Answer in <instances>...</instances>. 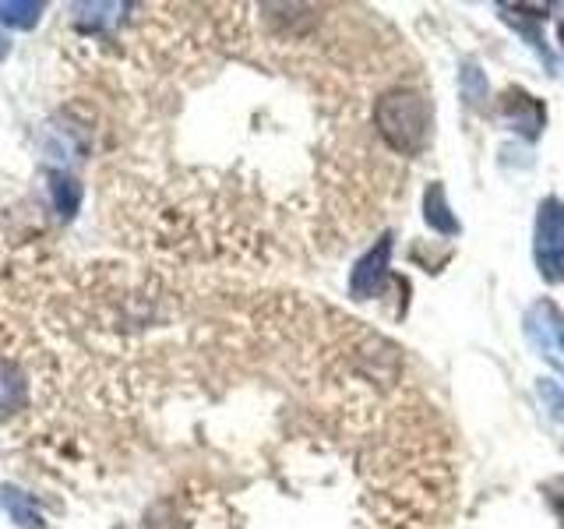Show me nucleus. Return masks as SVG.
<instances>
[{"label":"nucleus","instance_id":"8","mask_svg":"<svg viewBox=\"0 0 564 529\" xmlns=\"http://www.w3.org/2000/svg\"><path fill=\"white\" fill-rule=\"evenodd\" d=\"M427 223L434 226V229H441V234H455V219L448 216V208H445V194H441V187L434 184L431 191H427Z\"/></svg>","mask_w":564,"mask_h":529},{"label":"nucleus","instance_id":"6","mask_svg":"<svg viewBox=\"0 0 564 529\" xmlns=\"http://www.w3.org/2000/svg\"><path fill=\"white\" fill-rule=\"evenodd\" d=\"M50 198H53V208H57L64 219H70L78 212V205H82V184L75 181V176H67V173H53Z\"/></svg>","mask_w":564,"mask_h":529},{"label":"nucleus","instance_id":"4","mask_svg":"<svg viewBox=\"0 0 564 529\" xmlns=\"http://www.w3.org/2000/svg\"><path fill=\"white\" fill-rule=\"evenodd\" d=\"M29 406V378L14 360L0 357V417H11Z\"/></svg>","mask_w":564,"mask_h":529},{"label":"nucleus","instance_id":"11","mask_svg":"<svg viewBox=\"0 0 564 529\" xmlns=\"http://www.w3.org/2000/svg\"><path fill=\"white\" fill-rule=\"evenodd\" d=\"M546 501H551V508L561 516L564 522V481H554V484H546Z\"/></svg>","mask_w":564,"mask_h":529},{"label":"nucleus","instance_id":"13","mask_svg":"<svg viewBox=\"0 0 564 529\" xmlns=\"http://www.w3.org/2000/svg\"><path fill=\"white\" fill-rule=\"evenodd\" d=\"M561 43H564V22H561Z\"/></svg>","mask_w":564,"mask_h":529},{"label":"nucleus","instance_id":"1","mask_svg":"<svg viewBox=\"0 0 564 529\" xmlns=\"http://www.w3.org/2000/svg\"><path fill=\"white\" fill-rule=\"evenodd\" d=\"M536 264L546 282L564 279V205L546 198L536 216Z\"/></svg>","mask_w":564,"mask_h":529},{"label":"nucleus","instance_id":"7","mask_svg":"<svg viewBox=\"0 0 564 529\" xmlns=\"http://www.w3.org/2000/svg\"><path fill=\"white\" fill-rule=\"evenodd\" d=\"M43 4H25V0H4L0 4V25H14V29H32L40 22Z\"/></svg>","mask_w":564,"mask_h":529},{"label":"nucleus","instance_id":"3","mask_svg":"<svg viewBox=\"0 0 564 529\" xmlns=\"http://www.w3.org/2000/svg\"><path fill=\"white\" fill-rule=\"evenodd\" d=\"M388 251H392V240L381 237L378 251H370L357 269L349 276V290L357 300H367L378 293V276H384V264H388Z\"/></svg>","mask_w":564,"mask_h":529},{"label":"nucleus","instance_id":"10","mask_svg":"<svg viewBox=\"0 0 564 529\" xmlns=\"http://www.w3.org/2000/svg\"><path fill=\"white\" fill-rule=\"evenodd\" d=\"M540 396H543L546 406H551V417L564 420V388L554 385V381H540Z\"/></svg>","mask_w":564,"mask_h":529},{"label":"nucleus","instance_id":"12","mask_svg":"<svg viewBox=\"0 0 564 529\" xmlns=\"http://www.w3.org/2000/svg\"><path fill=\"white\" fill-rule=\"evenodd\" d=\"M0 57H8V40L0 35Z\"/></svg>","mask_w":564,"mask_h":529},{"label":"nucleus","instance_id":"9","mask_svg":"<svg viewBox=\"0 0 564 529\" xmlns=\"http://www.w3.org/2000/svg\"><path fill=\"white\" fill-rule=\"evenodd\" d=\"M463 88H466V99L473 102V106H480L484 99H487V82H484V75L476 67H466L463 71Z\"/></svg>","mask_w":564,"mask_h":529},{"label":"nucleus","instance_id":"5","mask_svg":"<svg viewBox=\"0 0 564 529\" xmlns=\"http://www.w3.org/2000/svg\"><path fill=\"white\" fill-rule=\"evenodd\" d=\"M0 501H4L8 516H11L18 526H22V529H46L43 516H40V511H35V505L29 501V494L14 490V487H4V490H0Z\"/></svg>","mask_w":564,"mask_h":529},{"label":"nucleus","instance_id":"2","mask_svg":"<svg viewBox=\"0 0 564 529\" xmlns=\"http://www.w3.org/2000/svg\"><path fill=\"white\" fill-rule=\"evenodd\" d=\"M525 335L546 360L564 370V311L554 300H540L525 314Z\"/></svg>","mask_w":564,"mask_h":529}]
</instances>
